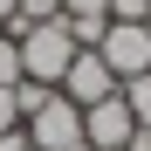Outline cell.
<instances>
[{
  "label": "cell",
  "mask_w": 151,
  "mask_h": 151,
  "mask_svg": "<svg viewBox=\"0 0 151 151\" xmlns=\"http://www.w3.org/2000/svg\"><path fill=\"white\" fill-rule=\"evenodd\" d=\"M14 41H21V69H28V83H48L55 89L62 76H69V62H76V28L55 14V21H35V28H7Z\"/></svg>",
  "instance_id": "1"
},
{
  "label": "cell",
  "mask_w": 151,
  "mask_h": 151,
  "mask_svg": "<svg viewBox=\"0 0 151 151\" xmlns=\"http://www.w3.org/2000/svg\"><path fill=\"white\" fill-rule=\"evenodd\" d=\"M96 55L110 62L117 83H131V76H151V21H110L103 41H96Z\"/></svg>",
  "instance_id": "2"
},
{
  "label": "cell",
  "mask_w": 151,
  "mask_h": 151,
  "mask_svg": "<svg viewBox=\"0 0 151 151\" xmlns=\"http://www.w3.org/2000/svg\"><path fill=\"white\" fill-rule=\"evenodd\" d=\"M21 131H28V151H69V144H83V110L55 89L28 124H21Z\"/></svg>",
  "instance_id": "3"
},
{
  "label": "cell",
  "mask_w": 151,
  "mask_h": 151,
  "mask_svg": "<svg viewBox=\"0 0 151 151\" xmlns=\"http://www.w3.org/2000/svg\"><path fill=\"white\" fill-rule=\"evenodd\" d=\"M76 110H89V103H103V96H117V76H110V62L96 55V48H76V62H69V76L55 83Z\"/></svg>",
  "instance_id": "4"
},
{
  "label": "cell",
  "mask_w": 151,
  "mask_h": 151,
  "mask_svg": "<svg viewBox=\"0 0 151 151\" xmlns=\"http://www.w3.org/2000/svg\"><path fill=\"white\" fill-rule=\"evenodd\" d=\"M131 137H137V117H131L124 96H103V103L83 110V144H96V151H124Z\"/></svg>",
  "instance_id": "5"
},
{
  "label": "cell",
  "mask_w": 151,
  "mask_h": 151,
  "mask_svg": "<svg viewBox=\"0 0 151 151\" xmlns=\"http://www.w3.org/2000/svg\"><path fill=\"white\" fill-rule=\"evenodd\" d=\"M117 96L131 103V117H137V131H151V76H131V83H117Z\"/></svg>",
  "instance_id": "6"
},
{
  "label": "cell",
  "mask_w": 151,
  "mask_h": 151,
  "mask_svg": "<svg viewBox=\"0 0 151 151\" xmlns=\"http://www.w3.org/2000/svg\"><path fill=\"white\" fill-rule=\"evenodd\" d=\"M62 21L69 28H103L110 21V0H62Z\"/></svg>",
  "instance_id": "7"
},
{
  "label": "cell",
  "mask_w": 151,
  "mask_h": 151,
  "mask_svg": "<svg viewBox=\"0 0 151 151\" xmlns=\"http://www.w3.org/2000/svg\"><path fill=\"white\" fill-rule=\"evenodd\" d=\"M55 14H62V0H14L7 28H35V21H55Z\"/></svg>",
  "instance_id": "8"
},
{
  "label": "cell",
  "mask_w": 151,
  "mask_h": 151,
  "mask_svg": "<svg viewBox=\"0 0 151 151\" xmlns=\"http://www.w3.org/2000/svg\"><path fill=\"white\" fill-rule=\"evenodd\" d=\"M21 76H28V69H21V41H14V35H0V89H14Z\"/></svg>",
  "instance_id": "9"
},
{
  "label": "cell",
  "mask_w": 151,
  "mask_h": 151,
  "mask_svg": "<svg viewBox=\"0 0 151 151\" xmlns=\"http://www.w3.org/2000/svg\"><path fill=\"white\" fill-rule=\"evenodd\" d=\"M110 21H151V0H110Z\"/></svg>",
  "instance_id": "10"
},
{
  "label": "cell",
  "mask_w": 151,
  "mask_h": 151,
  "mask_svg": "<svg viewBox=\"0 0 151 151\" xmlns=\"http://www.w3.org/2000/svg\"><path fill=\"white\" fill-rule=\"evenodd\" d=\"M0 131H21V110H14V89H0Z\"/></svg>",
  "instance_id": "11"
},
{
  "label": "cell",
  "mask_w": 151,
  "mask_h": 151,
  "mask_svg": "<svg viewBox=\"0 0 151 151\" xmlns=\"http://www.w3.org/2000/svg\"><path fill=\"white\" fill-rule=\"evenodd\" d=\"M0 151H28V131H0Z\"/></svg>",
  "instance_id": "12"
},
{
  "label": "cell",
  "mask_w": 151,
  "mask_h": 151,
  "mask_svg": "<svg viewBox=\"0 0 151 151\" xmlns=\"http://www.w3.org/2000/svg\"><path fill=\"white\" fill-rule=\"evenodd\" d=\"M7 21H14V0H0V28H7Z\"/></svg>",
  "instance_id": "13"
},
{
  "label": "cell",
  "mask_w": 151,
  "mask_h": 151,
  "mask_svg": "<svg viewBox=\"0 0 151 151\" xmlns=\"http://www.w3.org/2000/svg\"><path fill=\"white\" fill-rule=\"evenodd\" d=\"M69 151H96V144H69Z\"/></svg>",
  "instance_id": "14"
}]
</instances>
